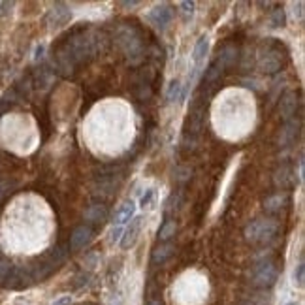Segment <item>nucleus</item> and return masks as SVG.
<instances>
[{"mask_svg":"<svg viewBox=\"0 0 305 305\" xmlns=\"http://www.w3.org/2000/svg\"><path fill=\"white\" fill-rule=\"evenodd\" d=\"M89 279H90V275H89V273H85V271H81L79 275H75V287H77V288H81L83 285H87Z\"/></svg>","mask_w":305,"mask_h":305,"instance_id":"nucleus-28","label":"nucleus"},{"mask_svg":"<svg viewBox=\"0 0 305 305\" xmlns=\"http://www.w3.org/2000/svg\"><path fill=\"white\" fill-rule=\"evenodd\" d=\"M247 305H271V294L269 292H260L256 296H251Z\"/></svg>","mask_w":305,"mask_h":305,"instance_id":"nucleus-24","label":"nucleus"},{"mask_svg":"<svg viewBox=\"0 0 305 305\" xmlns=\"http://www.w3.org/2000/svg\"><path fill=\"white\" fill-rule=\"evenodd\" d=\"M155 196H157V189H155V187H149V189L140 196V207H144V209H145V207H151Z\"/></svg>","mask_w":305,"mask_h":305,"instance_id":"nucleus-23","label":"nucleus"},{"mask_svg":"<svg viewBox=\"0 0 305 305\" xmlns=\"http://www.w3.org/2000/svg\"><path fill=\"white\" fill-rule=\"evenodd\" d=\"M136 203L132 202V200H126V202H123L119 207L115 209V213H113V226H123L125 228V224H128L132 218L136 217Z\"/></svg>","mask_w":305,"mask_h":305,"instance_id":"nucleus-9","label":"nucleus"},{"mask_svg":"<svg viewBox=\"0 0 305 305\" xmlns=\"http://www.w3.org/2000/svg\"><path fill=\"white\" fill-rule=\"evenodd\" d=\"M44 53H45V45L44 44L36 45V49H34V60H40V58L44 57Z\"/></svg>","mask_w":305,"mask_h":305,"instance_id":"nucleus-31","label":"nucleus"},{"mask_svg":"<svg viewBox=\"0 0 305 305\" xmlns=\"http://www.w3.org/2000/svg\"><path fill=\"white\" fill-rule=\"evenodd\" d=\"M279 279V269L273 262H260L256 268H254V273H252V285L258 287V288H271Z\"/></svg>","mask_w":305,"mask_h":305,"instance_id":"nucleus-2","label":"nucleus"},{"mask_svg":"<svg viewBox=\"0 0 305 305\" xmlns=\"http://www.w3.org/2000/svg\"><path fill=\"white\" fill-rule=\"evenodd\" d=\"M304 281H305V266H304V260L298 262V266L294 268V271H292V283L296 285V287H304Z\"/></svg>","mask_w":305,"mask_h":305,"instance_id":"nucleus-22","label":"nucleus"},{"mask_svg":"<svg viewBox=\"0 0 305 305\" xmlns=\"http://www.w3.org/2000/svg\"><path fill=\"white\" fill-rule=\"evenodd\" d=\"M296 138V119H288L281 130V136H279V145H287L290 144L292 140Z\"/></svg>","mask_w":305,"mask_h":305,"instance_id":"nucleus-16","label":"nucleus"},{"mask_svg":"<svg viewBox=\"0 0 305 305\" xmlns=\"http://www.w3.org/2000/svg\"><path fill=\"white\" fill-rule=\"evenodd\" d=\"M138 4H140V2H123L125 8H134V6H138Z\"/></svg>","mask_w":305,"mask_h":305,"instance_id":"nucleus-33","label":"nucleus"},{"mask_svg":"<svg viewBox=\"0 0 305 305\" xmlns=\"http://www.w3.org/2000/svg\"><path fill=\"white\" fill-rule=\"evenodd\" d=\"M174 251H175V247L172 245V243H164V245H159V247H155V251H153V254H151V260H153V264L160 266V264H164V262L168 260V258H172Z\"/></svg>","mask_w":305,"mask_h":305,"instance_id":"nucleus-15","label":"nucleus"},{"mask_svg":"<svg viewBox=\"0 0 305 305\" xmlns=\"http://www.w3.org/2000/svg\"><path fill=\"white\" fill-rule=\"evenodd\" d=\"M271 27L273 29H283L285 25H287V14H285V10L283 8H277L271 12Z\"/></svg>","mask_w":305,"mask_h":305,"instance_id":"nucleus-21","label":"nucleus"},{"mask_svg":"<svg viewBox=\"0 0 305 305\" xmlns=\"http://www.w3.org/2000/svg\"><path fill=\"white\" fill-rule=\"evenodd\" d=\"M296 6H298V10H294V17L298 15V19H302V17H304V12H302V8H304V2H298Z\"/></svg>","mask_w":305,"mask_h":305,"instance_id":"nucleus-32","label":"nucleus"},{"mask_svg":"<svg viewBox=\"0 0 305 305\" xmlns=\"http://www.w3.org/2000/svg\"><path fill=\"white\" fill-rule=\"evenodd\" d=\"M287 202H288L287 194H285V192H277V194L269 196V198L264 202V209L269 211V213H277V211H281V209L287 205Z\"/></svg>","mask_w":305,"mask_h":305,"instance_id":"nucleus-14","label":"nucleus"},{"mask_svg":"<svg viewBox=\"0 0 305 305\" xmlns=\"http://www.w3.org/2000/svg\"><path fill=\"white\" fill-rule=\"evenodd\" d=\"M217 60L226 68V66H232L233 62L237 60V47L235 45H226V47H222V51L218 53Z\"/></svg>","mask_w":305,"mask_h":305,"instance_id":"nucleus-17","label":"nucleus"},{"mask_svg":"<svg viewBox=\"0 0 305 305\" xmlns=\"http://www.w3.org/2000/svg\"><path fill=\"white\" fill-rule=\"evenodd\" d=\"M90 237H92V230H90V226H87V224H81V226H77V228L72 232V235H70V247H72L73 251L83 249L89 241H90Z\"/></svg>","mask_w":305,"mask_h":305,"instance_id":"nucleus-11","label":"nucleus"},{"mask_svg":"<svg viewBox=\"0 0 305 305\" xmlns=\"http://www.w3.org/2000/svg\"><path fill=\"white\" fill-rule=\"evenodd\" d=\"M296 108H298V100H296V92H287L281 100V115L285 121L294 119L296 115Z\"/></svg>","mask_w":305,"mask_h":305,"instance_id":"nucleus-12","label":"nucleus"},{"mask_svg":"<svg viewBox=\"0 0 305 305\" xmlns=\"http://www.w3.org/2000/svg\"><path fill=\"white\" fill-rule=\"evenodd\" d=\"M273 183H275L277 189L287 190L290 189L292 185L296 183V177H294V168L290 164H281V168H277L275 175H273Z\"/></svg>","mask_w":305,"mask_h":305,"instance_id":"nucleus-10","label":"nucleus"},{"mask_svg":"<svg viewBox=\"0 0 305 305\" xmlns=\"http://www.w3.org/2000/svg\"><path fill=\"white\" fill-rule=\"evenodd\" d=\"M177 232V224H175V220L172 218H168V220H164V224L160 226L159 230V239L160 241H168V239H172Z\"/></svg>","mask_w":305,"mask_h":305,"instance_id":"nucleus-19","label":"nucleus"},{"mask_svg":"<svg viewBox=\"0 0 305 305\" xmlns=\"http://www.w3.org/2000/svg\"><path fill=\"white\" fill-rule=\"evenodd\" d=\"M279 232V222L275 218H256L249 222L245 228V237L251 243H268Z\"/></svg>","mask_w":305,"mask_h":305,"instance_id":"nucleus-1","label":"nucleus"},{"mask_svg":"<svg viewBox=\"0 0 305 305\" xmlns=\"http://www.w3.org/2000/svg\"><path fill=\"white\" fill-rule=\"evenodd\" d=\"M209 36L207 34H202L200 38H198V42L194 45V51H192V60H194V66H192V70H196V72L200 73L203 68V64H205V57L209 55Z\"/></svg>","mask_w":305,"mask_h":305,"instance_id":"nucleus-7","label":"nucleus"},{"mask_svg":"<svg viewBox=\"0 0 305 305\" xmlns=\"http://www.w3.org/2000/svg\"><path fill=\"white\" fill-rule=\"evenodd\" d=\"M72 19V12H70V8L66 6V4H62V2H57L51 10H49V14H47V23H49V27H64L68 21Z\"/></svg>","mask_w":305,"mask_h":305,"instance_id":"nucleus-5","label":"nucleus"},{"mask_svg":"<svg viewBox=\"0 0 305 305\" xmlns=\"http://www.w3.org/2000/svg\"><path fill=\"white\" fill-rule=\"evenodd\" d=\"M281 64H283V55L281 51L277 49H268L258 60V68L266 73H275L281 70Z\"/></svg>","mask_w":305,"mask_h":305,"instance_id":"nucleus-6","label":"nucleus"},{"mask_svg":"<svg viewBox=\"0 0 305 305\" xmlns=\"http://www.w3.org/2000/svg\"><path fill=\"white\" fill-rule=\"evenodd\" d=\"M12 264H10V260H6V258H0V283H4L8 277H10V273H12Z\"/></svg>","mask_w":305,"mask_h":305,"instance_id":"nucleus-25","label":"nucleus"},{"mask_svg":"<svg viewBox=\"0 0 305 305\" xmlns=\"http://www.w3.org/2000/svg\"><path fill=\"white\" fill-rule=\"evenodd\" d=\"M147 305H162V304H160V300H153V302H149Z\"/></svg>","mask_w":305,"mask_h":305,"instance_id":"nucleus-34","label":"nucleus"},{"mask_svg":"<svg viewBox=\"0 0 305 305\" xmlns=\"http://www.w3.org/2000/svg\"><path fill=\"white\" fill-rule=\"evenodd\" d=\"M287 305H298V304H296V302H290V304H287Z\"/></svg>","mask_w":305,"mask_h":305,"instance_id":"nucleus-35","label":"nucleus"},{"mask_svg":"<svg viewBox=\"0 0 305 305\" xmlns=\"http://www.w3.org/2000/svg\"><path fill=\"white\" fill-rule=\"evenodd\" d=\"M109 215V211H108V207L104 205V203H92V205H89V209L85 211V220L89 222H104L106 218Z\"/></svg>","mask_w":305,"mask_h":305,"instance_id":"nucleus-13","label":"nucleus"},{"mask_svg":"<svg viewBox=\"0 0 305 305\" xmlns=\"http://www.w3.org/2000/svg\"><path fill=\"white\" fill-rule=\"evenodd\" d=\"M144 217H134L128 222V226L125 228V232L121 235V247L123 249H128L132 247L134 243H136V239H138V235L142 232V226H144Z\"/></svg>","mask_w":305,"mask_h":305,"instance_id":"nucleus-8","label":"nucleus"},{"mask_svg":"<svg viewBox=\"0 0 305 305\" xmlns=\"http://www.w3.org/2000/svg\"><path fill=\"white\" fill-rule=\"evenodd\" d=\"M172 19H174V10H172L170 4H159V6H155V8L147 14V21H149L155 29H160V30L166 29V27L172 23Z\"/></svg>","mask_w":305,"mask_h":305,"instance_id":"nucleus-3","label":"nucleus"},{"mask_svg":"<svg viewBox=\"0 0 305 305\" xmlns=\"http://www.w3.org/2000/svg\"><path fill=\"white\" fill-rule=\"evenodd\" d=\"M117 40H119V44H121V47L125 49V53L128 57H134V55L142 53V42H140L138 34L132 29H121Z\"/></svg>","mask_w":305,"mask_h":305,"instance_id":"nucleus-4","label":"nucleus"},{"mask_svg":"<svg viewBox=\"0 0 305 305\" xmlns=\"http://www.w3.org/2000/svg\"><path fill=\"white\" fill-rule=\"evenodd\" d=\"M179 8H181V12L187 15V19L194 15V2H189V0H185V2H181L179 4Z\"/></svg>","mask_w":305,"mask_h":305,"instance_id":"nucleus-27","label":"nucleus"},{"mask_svg":"<svg viewBox=\"0 0 305 305\" xmlns=\"http://www.w3.org/2000/svg\"><path fill=\"white\" fill-rule=\"evenodd\" d=\"M72 296L70 294H62V296H58L57 300L53 302V305H72Z\"/></svg>","mask_w":305,"mask_h":305,"instance_id":"nucleus-29","label":"nucleus"},{"mask_svg":"<svg viewBox=\"0 0 305 305\" xmlns=\"http://www.w3.org/2000/svg\"><path fill=\"white\" fill-rule=\"evenodd\" d=\"M123 232H125V228H123V226H113V228H111V232H109V243L113 245V243H117V241H121V235H123Z\"/></svg>","mask_w":305,"mask_h":305,"instance_id":"nucleus-26","label":"nucleus"},{"mask_svg":"<svg viewBox=\"0 0 305 305\" xmlns=\"http://www.w3.org/2000/svg\"><path fill=\"white\" fill-rule=\"evenodd\" d=\"M181 98H183V83H181L179 79L170 81L168 90H166V100L175 102V100H181Z\"/></svg>","mask_w":305,"mask_h":305,"instance_id":"nucleus-18","label":"nucleus"},{"mask_svg":"<svg viewBox=\"0 0 305 305\" xmlns=\"http://www.w3.org/2000/svg\"><path fill=\"white\" fill-rule=\"evenodd\" d=\"M10 189H12V185H10V183H6V181H4V183H0V202H2V200L8 196Z\"/></svg>","mask_w":305,"mask_h":305,"instance_id":"nucleus-30","label":"nucleus"},{"mask_svg":"<svg viewBox=\"0 0 305 305\" xmlns=\"http://www.w3.org/2000/svg\"><path fill=\"white\" fill-rule=\"evenodd\" d=\"M222 70H224V66H222V64L218 62L217 58H215V60H213V62H211V64L207 66V70H205V73H203V75H205V81H207V83L215 81V79H217L218 75L222 73Z\"/></svg>","mask_w":305,"mask_h":305,"instance_id":"nucleus-20","label":"nucleus"}]
</instances>
